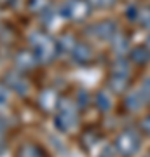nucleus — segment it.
<instances>
[{
  "label": "nucleus",
  "instance_id": "obj_1",
  "mask_svg": "<svg viewBox=\"0 0 150 157\" xmlns=\"http://www.w3.org/2000/svg\"><path fill=\"white\" fill-rule=\"evenodd\" d=\"M30 49L33 51V54L37 56L39 63H51L60 51H58V42H56L49 33L45 32H39V33L33 35L32 39V47Z\"/></svg>",
  "mask_w": 150,
  "mask_h": 157
},
{
  "label": "nucleus",
  "instance_id": "obj_2",
  "mask_svg": "<svg viewBox=\"0 0 150 157\" xmlns=\"http://www.w3.org/2000/svg\"><path fill=\"white\" fill-rule=\"evenodd\" d=\"M141 147V131H136L134 128H126L117 135L113 141V148L119 155L133 157L138 154Z\"/></svg>",
  "mask_w": 150,
  "mask_h": 157
},
{
  "label": "nucleus",
  "instance_id": "obj_3",
  "mask_svg": "<svg viewBox=\"0 0 150 157\" xmlns=\"http://www.w3.org/2000/svg\"><path fill=\"white\" fill-rule=\"evenodd\" d=\"M91 12L87 0H68L61 7V16L68 21H84Z\"/></svg>",
  "mask_w": 150,
  "mask_h": 157
},
{
  "label": "nucleus",
  "instance_id": "obj_4",
  "mask_svg": "<svg viewBox=\"0 0 150 157\" xmlns=\"http://www.w3.org/2000/svg\"><path fill=\"white\" fill-rule=\"evenodd\" d=\"M70 58L77 67H87L94 58V49L86 40H77V44L70 51Z\"/></svg>",
  "mask_w": 150,
  "mask_h": 157
},
{
  "label": "nucleus",
  "instance_id": "obj_5",
  "mask_svg": "<svg viewBox=\"0 0 150 157\" xmlns=\"http://www.w3.org/2000/svg\"><path fill=\"white\" fill-rule=\"evenodd\" d=\"M89 32H91V37H94L96 40H101V42H110L113 39V35L119 32L115 21L112 19H103V21H98V23H93L89 26Z\"/></svg>",
  "mask_w": 150,
  "mask_h": 157
},
{
  "label": "nucleus",
  "instance_id": "obj_6",
  "mask_svg": "<svg viewBox=\"0 0 150 157\" xmlns=\"http://www.w3.org/2000/svg\"><path fill=\"white\" fill-rule=\"evenodd\" d=\"M129 63L133 65V67H138V68H145L148 67L150 63V45L147 44H140V45H134L131 47V51L128 52Z\"/></svg>",
  "mask_w": 150,
  "mask_h": 157
},
{
  "label": "nucleus",
  "instance_id": "obj_7",
  "mask_svg": "<svg viewBox=\"0 0 150 157\" xmlns=\"http://www.w3.org/2000/svg\"><path fill=\"white\" fill-rule=\"evenodd\" d=\"M77 108L79 107H75V105H68V107L61 108V113L58 117V126L63 131H72L77 126Z\"/></svg>",
  "mask_w": 150,
  "mask_h": 157
},
{
  "label": "nucleus",
  "instance_id": "obj_8",
  "mask_svg": "<svg viewBox=\"0 0 150 157\" xmlns=\"http://www.w3.org/2000/svg\"><path fill=\"white\" fill-rule=\"evenodd\" d=\"M108 89L110 93H115V94H126L131 87V77L128 75H115V73H110L108 75Z\"/></svg>",
  "mask_w": 150,
  "mask_h": 157
},
{
  "label": "nucleus",
  "instance_id": "obj_9",
  "mask_svg": "<svg viewBox=\"0 0 150 157\" xmlns=\"http://www.w3.org/2000/svg\"><path fill=\"white\" fill-rule=\"evenodd\" d=\"M37 65H39V59H37V56L33 54L32 49L21 51L16 58V67H17V70H21V72H30V70H33Z\"/></svg>",
  "mask_w": 150,
  "mask_h": 157
},
{
  "label": "nucleus",
  "instance_id": "obj_10",
  "mask_svg": "<svg viewBox=\"0 0 150 157\" xmlns=\"http://www.w3.org/2000/svg\"><path fill=\"white\" fill-rule=\"evenodd\" d=\"M110 42H112V51L115 52L117 56H128V52L133 47L131 45V39H129L128 35L121 33V32H117Z\"/></svg>",
  "mask_w": 150,
  "mask_h": 157
},
{
  "label": "nucleus",
  "instance_id": "obj_11",
  "mask_svg": "<svg viewBox=\"0 0 150 157\" xmlns=\"http://www.w3.org/2000/svg\"><path fill=\"white\" fill-rule=\"evenodd\" d=\"M39 105H40V108H44L45 112L54 110L60 105V96L56 94L54 89H44L39 94Z\"/></svg>",
  "mask_w": 150,
  "mask_h": 157
},
{
  "label": "nucleus",
  "instance_id": "obj_12",
  "mask_svg": "<svg viewBox=\"0 0 150 157\" xmlns=\"http://www.w3.org/2000/svg\"><path fill=\"white\" fill-rule=\"evenodd\" d=\"M124 107L129 112H138V110H141L145 107V101L140 96L138 91H129V93L124 94Z\"/></svg>",
  "mask_w": 150,
  "mask_h": 157
},
{
  "label": "nucleus",
  "instance_id": "obj_13",
  "mask_svg": "<svg viewBox=\"0 0 150 157\" xmlns=\"http://www.w3.org/2000/svg\"><path fill=\"white\" fill-rule=\"evenodd\" d=\"M94 105L98 110L101 112H108L112 108V100H110V94L108 91H98L94 94Z\"/></svg>",
  "mask_w": 150,
  "mask_h": 157
},
{
  "label": "nucleus",
  "instance_id": "obj_14",
  "mask_svg": "<svg viewBox=\"0 0 150 157\" xmlns=\"http://www.w3.org/2000/svg\"><path fill=\"white\" fill-rule=\"evenodd\" d=\"M19 157H44V152H42L40 147L35 145V143H26V145L21 147Z\"/></svg>",
  "mask_w": 150,
  "mask_h": 157
},
{
  "label": "nucleus",
  "instance_id": "obj_15",
  "mask_svg": "<svg viewBox=\"0 0 150 157\" xmlns=\"http://www.w3.org/2000/svg\"><path fill=\"white\" fill-rule=\"evenodd\" d=\"M136 23L143 30L150 32V7H140L138 16H136Z\"/></svg>",
  "mask_w": 150,
  "mask_h": 157
},
{
  "label": "nucleus",
  "instance_id": "obj_16",
  "mask_svg": "<svg viewBox=\"0 0 150 157\" xmlns=\"http://www.w3.org/2000/svg\"><path fill=\"white\" fill-rule=\"evenodd\" d=\"M28 9L32 12H37V14H45L49 11V0H30L28 2Z\"/></svg>",
  "mask_w": 150,
  "mask_h": 157
},
{
  "label": "nucleus",
  "instance_id": "obj_17",
  "mask_svg": "<svg viewBox=\"0 0 150 157\" xmlns=\"http://www.w3.org/2000/svg\"><path fill=\"white\" fill-rule=\"evenodd\" d=\"M140 93V96L143 98L145 105H150V77H145L143 80H141V84H140V87L136 89Z\"/></svg>",
  "mask_w": 150,
  "mask_h": 157
},
{
  "label": "nucleus",
  "instance_id": "obj_18",
  "mask_svg": "<svg viewBox=\"0 0 150 157\" xmlns=\"http://www.w3.org/2000/svg\"><path fill=\"white\" fill-rule=\"evenodd\" d=\"M91 9H110L117 4V0H87Z\"/></svg>",
  "mask_w": 150,
  "mask_h": 157
},
{
  "label": "nucleus",
  "instance_id": "obj_19",
  "mask_svg": "<svg viewBox=\"0 0 150 157\" xmlns=\"http://www.w3.org/2000/svg\"><path fill=\"white\" fill-rule=\"evenodd\" d=\"M140 129H141V133H143V135H148L150 136V113L143 117V121H141V124H140Z\"/></svg>",
  "mask_w": 150,
  "mask_h": 157
}]
</instances>
